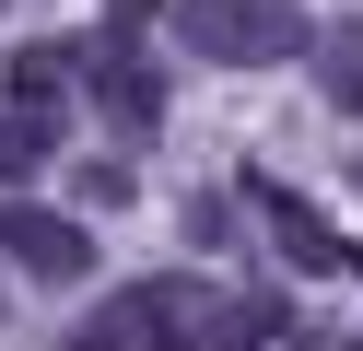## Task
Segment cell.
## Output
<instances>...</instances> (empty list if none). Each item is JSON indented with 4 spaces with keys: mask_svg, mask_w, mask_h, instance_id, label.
<instances>
[{
    "mask_svg": "<svg viewBox=\"0 0 363 351\" xmlns=\"http://www.w3.org/2000/svg\"><path fill=\"white\" fill-rule=\"evenodd\" d=\"M176 47H199V59H223V70L316 59V35H305L293 0H176Z\"/></svg>",
    "mask_w": 363,
    "mask_h": 351,
    "instance_id": "1",
    "label": "cell"
},
{
    "mask_svg": "<svg viewBox=\"0 0 363 351\" xmlns=\"http://www.w3.org/2000/svg\"><path fill=\"white\" fill-rule=\"evenodd\" d=\"M199 316H211V293H188V281H129L71 328V351H188Z\"/></svg>",
    "mask_w": 363,
    "mask_h": 351,
    "instance_id": "2",
    "label": "cell"
},
{
    "mask_svg": "<svg viewBox=\"0 0 363 351\" xmlns=\"http://www.w3.org/2000/svg\"><path fill=\"white\" fill-rule=\"evenodd\" d=\"M82 94H94L129 140L164 129V70H152V47H129V35H94V47H82Z\"/></svg>",
    "mask_w": 363,
    "mask_h": 351,
    "instance_id": "3",
    "label": "cell"
},
{
    "mask_svg": "<svg viewBox=\"0 0 363 351\" xmlns=\"http://www.w3.org/2000/svg\"><path fill=\"white\" fill-rule=\"evenodd\" d=\"M0 257L24 281H82L94 269V234L71 223V211H35V199H0Z\"/></svg>",
    "mask_w": 363,
    "mask_h": 351,
    "instance_id": "4",
    "label": "cell"
},
{
    "mask_svg": "<svg viewBox=\"0 0 363 351\" xmlns=\"http://www.w3.org/2000/svg\"><path fill=\"white\" fill-rule=\"evenodd\" d=\"M246 199H258L269 246H281L293 269H352V246H340V234L316 223V199H305V187H281V176H246Z\"/></svg>",
    "mask_w": 363,
    "mask_h": 351,
    "instance_id": "5",
    "label": "cell"
},
{
    "mask_svg": "<svg viewBox=\"0 0 363 351\" xmlns=\"http://www.w3.org/2000/svg\"><path fill=\"white\" fill-rule=\"evenodd\" d=\"M71 82H82V47H24L12 59V117H59Z\"/></svg>",
    "mask_w": 363,
    "mask_h": 351,
    "instance_id": "6",
    "label": "cell"
},
{
    "mask_svg": "<svg viewBox=\"0 0 363 351\" xmlns=\"http://www.w3.org/2000/svg\"><path fill=\"white\" fill-rule=\"evenodd\" d=\"M305 70H316V94H328L340 117H363V12H352V23H328Z\"/></svg>",
    "mask_w": 363,
    "mask_h": 351,
    "instance_id": "7",
    "label": "cell"
},
{
    "mask_svg": "<svg viewBox=\"0 0 363 351\" xmlns=\"http://www.w3.org/2000/svg\"><path fill=\"white\" fill-rule=\"evenodd\" d=\"M0 328H12V304H0Z\"/></svg>",
    "mask_w": 363,
    "mask_h": 351,
    "instance_id": "8",
    "label": "cell"
}]
</instances>
